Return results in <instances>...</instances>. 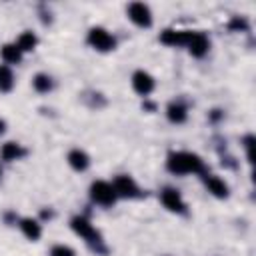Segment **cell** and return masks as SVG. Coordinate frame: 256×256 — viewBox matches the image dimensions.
I'll return each instance as SVG.
<instances>
[{
	"mask_svg": "<svg viewBox=\"0 0 256 256\" xmlns=\"http://www.w3.org/2000/svg\"><path fill=\"white\" fill-rule=\"evenodd\" d=\"M32 84H34V88H36L38 92H48V90H52V80H50V76H46V74H36L34 80H32Z\"/></svg>",
	"mask_w": 256,
	"mask_h": 256,
	"instance_id": "d6986e66",
	"label": "cell"
},
{
	"mask_svg": "<svg viewBox=\"0 0 256 256\" xmlns=\"http://www.w3.org/2000/svg\"><path fill=\"white\" fill-rule=\"evenodd\" d=\"M68 164H70L74 170L82 172V170H86V168H88L90 158H88V154H86L84 150L74 148V150H70V154H68Z\"/></svg>",
	"mask_w": 256,
	"mask_h": 256,
	"instance_id": "7c38bea8",
	"label": "cell"
},
{
	"mask_svg": "<svg viewBox=\"0 0 256 256\" xmlns=\"http://www.w3.org/2000/svg\"><path fill=\"white\" fill-rule=\"evenodd\" d=\"M252 142H254V136H246L244 138V148H246V154H248V162H252Z\"/></svg>",
	"mask_w": 256,
	"mask_h": 256,
	"instance_id": "7402d4cb",
	"label": "cell"
},
{
	"mask_svg": "<svg viewBox=\"0 0 256 256\" xmlns=\"http://www.w3.org/2000/svg\"><path fill=\"white\" fill-rule=\"evenodd\" d=\"M90 198L96 202V204H102V206H112L116 202V192L112 188V184L104 182V180H96L92 182L90 186Z\"/></svg>",
	"mask_w": 256,
	"mask_h": 256,
	"instance_id": "3957f363",
	"label": "cell"
},
{
	"mask_svg": "<svg viewBox=\"0 0 256 256\" xmlns=\"http://www.w3.org/2000/svg\"><path fill=\"white\" fill-rule=\"evenodd\" d=\"M228 30H232V32H246L248 30V22L244 18H240V16H234L230 20V24H228Z\"/></svg>",
	"mask_w": 256,
	"mask_h": 256,
	"instance_id": "ffe728a7",
	"label": "cell"
},
{
	"mask_svg": "<svg viewBox=\"0 0 256 256\" xmlns=\"http://www.w3.org/2000/svg\"><path fill=\"white\" fill-rule=\"evenodd\" d=\"M166 168L172 174L204 172V162L198 154H192V152H170L166 160Z\"/></svg>",
	"mask_w": 256,
	"mask_h": 256,
	"instance_id": "6da1fadb",
	"label": "cell"
},
{
	"mask_svg": "<svg viewBox=\"0 0 256 256\" xmlns=\"http://www.w3.org/2000/svg\"><path fill=\"white\" fill-rule=\"evenodd\" d=\"M70 226H72V230H74L76 234H80L88 244H92V246H100V244H102V236H100V232H98L86 218H82V216H74L72 222H70Z\"/></svg>",
	"mask_w": 256,
	"mask_h": 256,
	"instance_id": "7a4b0ae2",
	"label": "cell"
},
{
	"mask_svg": "<svg viewBox=\"0 0 256 256\" xmlns=\"http://www.w3.org/2000/svg\"><path fill=\"white\" fill-rule=\"evenodd\" d=\"M0 154H2L4 160H16V158L24 156L26 152H24V148H22L20 144H16V142H6V144L2 146V150H0Z\"/></svg>",
	"mask_w": 256,
	"mask_h": 256,
	"instance_id": "2e32d148",
	"label": "cell"
},
{
	"mask_svg": "<svg viewBox=\"0 0 256 256\" xmlns=\"http://www.w3.org/2000/svg\"><path fill=\"white\" fill-rule=\"evenodd\" d=\"M0 176H2V168H0Z\"/></svg>",
	"mask_w": 256,
	"mask_h": 256,
	"instance_id": "d4e9b609",
	"label": "cell"
},
{
	"mask_svg": "<svg viewBox=\"0 0 256 256\" xmlns=\"http://www.w3.org/2000/svg\"><path fill=\"white\" fill-rule=\"evenodd\" d=\"M12 84H14V76H12V70L4 64H0V92H8L12 90Z\"/></svg>",
	"mask_w": 256,
	"mask_h": 256,
	"instance_id": "ac0fdd59",
	"label": "cell"
},
{
	"mask_svg": "<svg viewBox=\"0 0 256 256\" xmlns=\"http://www.w3.org/2000/svg\"><path fill=\"white\" fill-rule=\"evenodd\" d=\"M208 48H210V42H208L206 34H204V32H194L192 38H190V42H188L190 54L196 56V58H202V56L208 52Z\"/></svg>",
	"mask_w": 256,
	"mask_h": 256,
	"instance_id": "30bf717a",
	"label": "cell"
},
{
	"mask_svg": "<svg viewBox=\"0 0 256 256\" xmlns=\"http://www.w3.org/2000/svg\"><path fill=\"white\" fill-rule=\"evenodd\" d=\"M128 18L140 28H148L152 24V12L144 2H132L128 6Z\"/></svg>",
	"mask_w": 256,
	"mask_h": 256,
	"instance_id": "5b68a950",
	"label": "cell"
},
{
	"mask_svg": "<svg viewBox=\"0 0 256 256\" xmlns=\"http://www.w3.org/2000/svg\"><path fill=\"white\" fill-rule=\"evenodd\" d=\"M166 116H168L170 122L182 124V122L186 120L188 112H186V106H184V104H180V102H170L168 108H166Z\"/></svg>",
	"mask_w": 256,
	"mask_h": 256,
	"instance_id": "4fadbf2b",
	"label": "cell"
},
{
	"mask_svg": "<svg viewBox=\"0 0 256 256\" xmlns=\"http://www.w3.org/2000/svg\"><path fill=\"white\" fill-rule=\"evenodd\" d=\"M132 86L140 96H148L154 90V78L144 70H136L132 74Z\"/></svg>",
	"mask_w": 256,
	"mask_h": 256,
	"instance_id": "9c48e42d",
	"label": "cell"
},
{
	"mask_svg": "<svg viewBox=\"0 0 256 256\" xmlns=\"http://www.w3.org/2000/svg\"><path fill=\"white\" fill-rule=\"evenodd\" d=\"M4 130H6V122H4V120H0V134H2Z\"/></svg>",
	"mask_w": 256,
	"mask_h": 256,
	"instance_id": "cb8c5ba5",
	"label": "cell"
},
{
	"mask_svg": "<svg viewBox=\"0 0 256 256\" xmlns=\"http://www.w3.org/2000/svg\"><path fill=\"white\" fill-rule=\"evenodd\" d=\"M220 116H222V112H220V110H212V120H218Z\"/></svg>",
	"mask_w": 256,
	"mask_h": 256,
	"instance_id": "603a6c76",
	"label": "cell"
},
{
	"mask_svg": "<svg viewBox=\"0 0 256 256\" xmlns=\"http://www.w3.org/2000/svg\"><path fill=\"white\" fill-rule=\"evenodd\" d=\"M112 188H114L116 196H122V198H136V196H140V190H138L136 182L130 176H126V174L116 176L114 182H112Z\"/></svg>",
	"mask_w": 256,
	"mask_h": 256,
	"instance_id": "8992f818",
	"label": "cell"
},
{
	"mask_svg": "<svg viewBox=\"0 0 256 256\" xmlns=\"http://www.w3.org/2000/svg\"><path fill=\"white\" fill-rule=\"evenodd\" d=\"M204 184H206L208 192L214 194L216 198H226V196H228V186H226V182L220 180L218 176H214V174H206Z\"/></svg>",
	"mask_w": 256,
	"mask_h": 256,
	"instance_id": "8fae6325",
	"label": "cell"
},
{
	"mask_svg": "<svg viewBox=\"0 0 256 256\" xmlns=\"http://www.w3.org/2000/svg\"><path fill=\"white\" fill-rule=\"evenodd\" d=\"M160 198H162V204H164L170 212H178V214L186 212V204H184V200H182V196H180L178 190H174V188H164L162 194H160Z\"/></svg>",
	"mask_w": 256,
	"mask_h": 256,
	"instance_id": "52a82bcc",
	"label": "cell"
},
{
	"mask_svg": "<svg viewBox=\"0 0 256 256\" xmlns=\"http://www.w3.org/2000/svg\"><path fill=\"white\" fill-rule=\"evenodd\" d=\"M88 44L94 46V48L100 50V52H108V50H112V48L116 46V40H114L112 34L106 32L104 28L94 26V28H90V32H88Z\"/></svg>",
	"mask_w": 256,
	"mask_h": 256,
	"instance_id": "277c9868",
	"label": "cell"
},
{
	"mask_svg": "<svg viewBox=\"0 0 256 256\" xmlns=\"http://www.w3.org/2000/svg\"><path fill=\"white\" fill-rule=\"evenodd\" d=\"M50 256H74V250L70 246H64V244H58L50 250Z\"/></svg>",
	"mask_w": 256,
	"mask_h": 256,
	"instance_id": "44dd1931",
	"label": "cell"
},
{
	"mask_svg": "<svg viewBox=\"0 0 256 256\" xmlns=\"http://www.w3.org/2000/svg\"><path fill=\"white\" fill-rule=\"evenodd\" d=\"M36 44H38V38L32 32H22L20 38H18V42H16V46L20 48V52H30V50H34Z\"/></svg>",
	"mask_w": 256,
	"mask_h": 256,
	"instance_id": "e0dca14e",
	"label": "cell"
},
{
	"mask_svg": "<svg viewBox=\"0 0 256 256\" xmlns=\"http://www.w3.org/2000/svg\"><path fill=\"white\" fill-rule=\"evenodd\" d=\"M20 230L30 240H38L40 238V224L36 220H32V218H22L20 220Z\"/></svg>",
	"mask_w": 256,
	"mask_h": 256,
	"instance_id": "9a60e30c",
	"label": "cell"
},
{
	"mask_svg": "<svg viewBox=\"0 0 256 256\" xmlns=\"http://www.w3.org/2000/svg\"><path fill=\"white\" fill-rule=\"evenodd\" d=\"M0 56H2L4 62H10V64H18L22 60V52L16 44H4L0 48Z\"/></svg>",
	"mask_w": 256,
	"mask_h": 256,
	"instance_id": "5bb4252c",
	"label": "cell"
},
{
	"mask_svg": "<svg viewBox=\"0 0 256 256\" xmlns=\"http://www.w3.org/2000/svg\"><path fill=\"white\" fill-rule=\"evenodd\" d=\"M194 32L190 30H164L160 34V42L168 46H188Z\"/></svg>",
	"mask_w": 256,
	"mask_h": 256,
	"instance_id": "ba28073f",
	"label": "cell"
}]
</instances>
